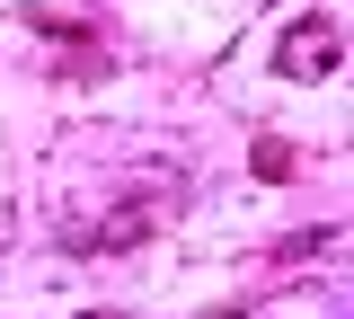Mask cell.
Returning a JSON list of instances; mask_svg holds the SVG:
<instances>
[{
	"label": "cell",
	"instance_id": "2",
	"mask_svg": "<svg viewBox=\"0 0 354 319\" xmlns=\"http://www.w3.org/2000/svg\"><path fill=\"white\" fill-rule=\"evenodd\" d=\"M257 178H292V151L283 142H257Z\"/></svg>",
	"mask_w": 354,
	"mask_h": 319
},
{
	"label": "cell",
	"instance_id": "1",
	"mask_svg": "<svg viewBox=\"0 0 354 319\" xmlns=\"http://www.w3.org/2000/svg\"><path fill=\"white\" fill-rule=\"evenodd\" d=\"M337 27H328V18H292V27H283V36H274V71H292V80H328V71H337Z\"/></svg>",
	"mask_w": 354,
	"mask_h": 319
}]
</instances>
